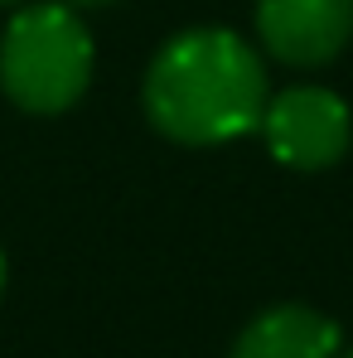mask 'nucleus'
I'll list each match as a JSON object with an SVG mask.
<instances>
[{"label": "nucleus", "instance_id": "nucleus-1", "mask_svg": "<svg viewBox=\"0 0 353 358\" xmlns=\"http://www.w3.org/2000/svg\"><path fill=\"white\" fill-rule=\"evenodd\" d=\"M271 97L261 54L223 24H199L160 44L145 68V117L179 145H223L261 126Z\"/></svg>", "mask_w": 353, "mask_h": 358}, {"label": "nucleus", "instance_id": "nucleus-2", "mask_svg": "<svg viewBox=\"0 0 353 358\" xmlns=\"http://www.w3.org/2000/svg\"><path fill=\"white\" fill-rule=\"evenodd\" d=\"M92 34L63 0L24 5L0 39V87L15 107L54 117L68 112L92 83Z\"/></svg>", "mask_w": 353, "mask_h": 358}, {"label": "nucleus", "instance_id": "nucleus-3", "mask_svg": "<svg viewBox=\"0 0 353 358\" xmlns=\"http://www.w3.org/2000/svg\"><path fill=\"white\" fill-rule=\"evenodd\" d=\"M271 160H281L286 170H329L349 155L353 145V112L349 102L319 83H295L286 92L266 97L261 126Z\"/></svg>", "mask_w": 353, "mask_h": 358}, {"label": "nucleus", "instance_id": "nucleus-4", "mask_svg": "<svg viewBox=\"0 0 353 358\" xmlns=\"http://www.w3.org/2000/svg\"><path fill=\"white\" fill-rule=\"evenodd\" d=\"M257 39L286 68H324L353 39V0H257Z\"/></svg>", "mask_w": 353, "mask_h": 358}, {"label": "nucleus", "instance_id": "nucleus-5", "mask_svg": "<svg viewBox=\"0 0 353 358\" xmlns=\"http://www.w3.org/2000/svg\"><path fill=\"white\" fill-rule=\"evenodd\" d=\"M344 334L315 305H271L233 339L228 358H339Z\"/></svg>", "mask_w": 353, "mask_h": 358}, {"label": "nucleus", "instance_id": "nucleus-6", "mask_svg": "<svg viewBox=\"0 0 353 358\" xmlns=\"http://www.w3.org/2000/svg\"><path fill=\"white\" fill-rule=\"evenodd\" d=\"M63 5L82 15V10H107V5H117V0H63Z\"/></svg>", "mask_w": 353, "mask_h": 358}, {"label": "nucleus", "instance_id": "nucleus-7", "mask_svg": "<svg viewBox=\"0 0 353 358\" xmlns=\"http://www.w3.org/2000/svg\"><path fill=\"white\" fill-rule=\"evenodd\" d=\"M0 291H5V252H0Z\"/></svg>", "mask_w": 353, "mask_h": 358}, {"label": "nucleus", "instance_id": "nucleus-8", "mask_svg": "<svg viewBox=\"0 0 353 358\" xmlns=\"http://www.w3.org/2000/svg\"><path fill=\"white\" fill-rule=\"evenodd\" d=\"M339 358H353V349H349V354H344V349H339Z\"/></svg>", "mask_w": 353, "mask_h": 358}, {"label": "nucleus", "instance_id": "nucleus-9", "mask_svg": "<svg viewBox=\"0 0 353 358\" xmlns=\"http://www.w3.org/2000/svg\"><path fill=\"white\" fill-rule=\"evenodd\" d=\"M0 5H5V0H0Z\"/></svg>", "mask_w": 353, "mask_h": 358}]
</instances>
